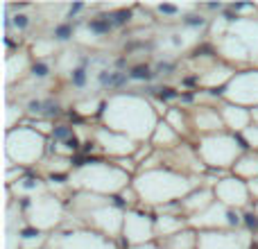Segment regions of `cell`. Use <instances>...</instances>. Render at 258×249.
I'll return each mask as SVG.
<instances>
[{"label": "cell", "mask_w": 258, "mask_h": 249, "mask_svg": "<svg viewBox=\"0 0 258 249\" xmlns=\"http://www.w3.org/2000/svg\"><path fill=\"white\" fill-rule=\"evenodd\" d=\"M14 23H16V27H25V25H27L25 16H16V21H14Z\"/></svg>", "instance_id": "8fae6325"}, {"label": "cell", "mask_w": 258, "mask_h": 249, "mask_svg": "<svg viewBox=\"0 0 258 249\" xmlns=\"http://www.w3.org/2000/svg\"><path fill=\"white\" fill-rule=\"evenodd\" d=\"M59 109H57V104H52V102H45V113L48 116H52V113H57Z\"/></svg>", "instance_id": "30bf717a"}, {"label": "cell", "mask_w": 258, "mask_h": 249, "mask_svg": "<svg viewBox=\"0 0 258 249\" xmlns=\"http://www.w3.org/2000/svg\"><path fill=\"white\" fill-rule=\"evenodd\" d=\"M91 30L93 32H109V18L107 21H93L91 23Z\"/></svg>", "instance_id": "3957f363"}, {"label": "cell", "mask_w": 258, "mask_h": 249, "mask_svg": "<svg viewBox=\"0 0 258 249\" xmlns=\"http://www.w3.org/2000/svg\"><path fill=\"white\" fill-rule=\"evenodd\" d=\"M41 107H43L41 102H32V104H30V109H34V111H41Z\"/></svg>", "instance_id": "9a60e30c"}, {"label": "cell", "mask_w": 258, "mask_h": 249, "mask_svg": "<svg viewBox=\"0 0 258 249\" xmlns=\"http://www.w3.org/2000/svg\"><path fill=\"white\" fill-rule=\"evenodd\" d=\"M100 82H102V84H109V86H116V84H122V82H125V75H120V73H102V75H100Z\"/></svg>", "instance_id": "6da1fadb"}, {"label": "cell", "mask_w": 258, "mask_h": 249, "mask_svg": "<svg viewBox=\"0 0 258 249\" xmlns=\"http://www.w3.org/2000/svg\"><path fill=\"white\" fill-rule=\"evenodd\" d=\"M174 95H177V93H174V91H170V89L161 91V98H174Z\"/></svg>", "instance_id": "7c38bea8"}, {"label": "cell", "mask_w": 258, "mask_h": 249, "mask_svg": "<svg viewBox=\"0 0 258 249\" xmlns=\"http://www.w3.org/2000/svg\"><path fill=\"white\" fill-rule=\"evenodd\" d=\"M161 12H165V14H172V12H174V7H170V5H165V7H161Z\"/></svg>", "instance_id": "2e32d148"}, {"label": "cell", "mask_w": 258, "mask_h": 249, "mask_svg": "<svg viewBox=\"0 0 258 249\" xmlns=\"http://www.w3.org/2000/svg\"><path fill=\"white\" fill-rule=\"evenodd\" d=\"M45 73H48V66H45V64H39V66H34V75L36 77H43Z\"/></svg>", "instance_id": "ba28073f"}, {"label": "cell", "mask_w": 258, "mask_h": 249, "mask_svg": "<svg viewBox=\"0 0 258 249\" xmlns=\"http://www.w3.org/2000/svg\"><path fill=\"white\" fill-rule=\"evenodd\" d=\"M68 136H71V129H68V127L54 129V138H68Z\"/></svg>", "instance_id": "8992f818"}, {"label": "cell", "mask_w": 258, "mask_h": 249, "mask_svg": "<svg viewBox=\"0 0 258 249\" xmlns=\"http://www.w3.org/2000/svg\"><path fill=\"white\" fill-rule=\"evenodd\" d=\"M84 80H86V75H84V71H82V68L73 73V84H75V86H84Z\"/></svg>", "instance_id": "277c9868"}, {"label": "cell", "mask_w": 258, "mask_h": 249, "mask_svg": "<svg viewBox=\"0 0 258 249\" xmlns=\"http://www.w3.org/2000/svg\"><path fill=\"white\" fill-rule=\"evenodd\" d=\"M66 145L71 147V150H75V147H77V141H75V138H68V141H66Z\"/></svg>", "instance_id": "5bb4252c"}, {"label": "cell", "mask_w": 258, "mask_h": 249, "mask_svg": "<svg viewBox=\"0 0 258 249\" xmlns=\"http://www.w3.org/2000/svg\"><path fill=\"white\" fill-rule=\"evenodd\" d=\"M82 9V5H75V7H71V14H77Z\"/></svg>", "instance_id": "e0dca14e"}, {"label": "cell", "mask_w": 258, "mask_h": 249, "mask_svg": "<svg viewBox=\"0 0 258 249\" xmlns=\"http://www.w3.org/2000/svg\"><path fill=\"white\" fill-rule=\"evenodd\" d=\"M247 224L256 229V224H258V222H256V218H254V215H247Z\"/></svg>", "instance_id": "4fadbf2b"}, {"label": "cell", "mask_w": 258, "mask_h": 249, "mask_svg": "<svg viewBox=\"0 0 258 249\" xmlns=\"http://www.w3.org/2000/svg\"><path fill=\"white\" fill-rule=\"evenodd\" d=\"M68 34H71V27H66V25L57 27V36H59V39H68Z\"/></svg>", "instance_id": "52a82bcc"}, {"label": "cell", "mask_w": 258, "mask_h": 249, "mask_svg": "<svg viewBox=\"0 0 258 249\" xmlns=\"http://www.w3.org/2000/svg\"><path fill=\"white\" fill-rule=\"evenodd\" d=\"M132 77L134 80H150V71H147V68H143V66H138V68H134L132 71Z\"/></svg>", "instance_id": "7a4b0ae2"}, {"label": "cell", "mask_w": 258, "mask_h": 249, "mask_svg": "<svg viewBox=\"0 0 258 249\" xmlns=\"http://www.w3.org/2000/svg\"><path fill=\"white\" fill-rule=\"evenodd\" d=\"M186 23H188V25H202V23H204V18H200V16H188Z\"/></svg>", "instance_id": "9c48e42d"}, {"label": "cell", "mask_w": 258, "mask_h": 249, "mask_svg": "<svg viewBox=\"0 0 258 249\" xmlns=\"http://www.w3.org/2000/svg\"><path fill=\"white\" fill-rule=\"evenodd\" d=\"M129 21V12H116L113 14V23L116 25H122V23H127Z\"/></svg>", "instance_id": "5b68a950"}]
</instances>
